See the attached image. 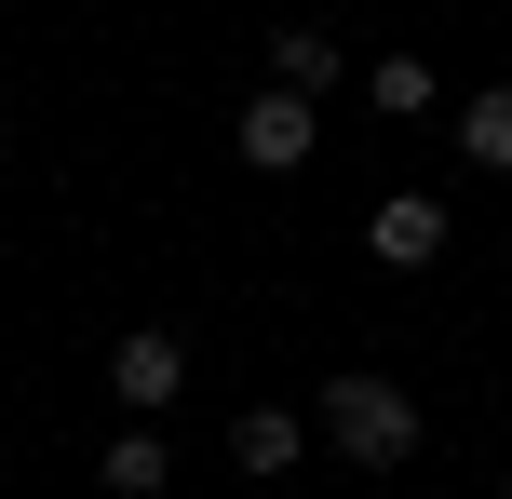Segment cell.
<instances>
[{
    "instance_id": "1",
    "label": "cell",
    "mask_w": 512,
    "mask_h": 499,
    "mask_svg": "<svg viewBox=\"0 0 512 499\" xmlns=\"http://www.w3.org/2000/svg\"><path fill=\"white\" fill-rule=\"evenodd\" d=\"M310 432H324V446L351 459V473H405V459H418V405L391 392V378H337Z\"/></svg>"
},
{
    "instance_id": "2",
    "label": "cell",
    "mask_w": 512,
    "mask_h": 499,
    "mask_svg": "<svg viewBox=\"0 0 512 499\" xmlns=\"http://www.w3.org/2000/svg\"><path fill=\"white\" fill-rule=\"evenodd\" d=\"M230 135H243V162H256V176H297V162L324 149V108H297V95H256Z\"/></svg>"
},
{
    "instance_id": "3",
    "label": "cell",
    "mask_w": 512,
    "mask_h": 499,
    "mask_svg": "<svg viewBox=\"0 0 512 499\" xmlns=\"http://www.w3.org/2000/svg\"><path fill=\"white\" fill-rule=\"evenodd\" d=\"M364 257H378V270H432L445 257V203H432V189H391V203L364 216Z\"/></svg>"
},
{
    "instance_id": "4",
    "label": "cell",
    "mask_w": 512,
    "mask_h": 499,
    "mask_svg": "<svg viewBox=\"0 0 512 499\" xmlns=\"http://www.w3.org/2000/svg\"><path fill=\"white\" fill-rule=\"evenodd\" d=\"M108 392H122V405H176L189 392V338H176V324H135V338L108 351Z\"/></svg>"
},
{
    "instance_id": "5",
    "label": "cell",
    "mask_w": 512,
    "mask_h": 499,
    "mask_svg": "<svg viewBox=\"0 0 512 499\" xmlns=\"http://www.w3.org/2000/svg\"><path fill=\"white\" fill-rule=\"evenodd\" d=\"M337 81H351V54H337L324 27H270V95L310 108V95H337Z\"/></svg>"
},
{
    "instance_id": "6",
    "label": "cell",
    "mask_w": 512,
    "mask_h": 499,
    "mask_svg": "<svg viewBox=\"0 0 512 499\" xmlns=\"http://www.w3.org/2000/svg\"><path fill=\"white\" fill-rule=\"evenodd\" d=\"M297 446H310L297 405H243V419H230V459H243V473H297Z\"/></svg>"
},
{
    "instance_id": "7",
    "label": "cell",
    "mask_w": 512,
    "mask_h": 499,
    "mask_svg": "<svg viewBox=\"0 0 512 499\" xmlns=\"http://www.w3.org/2000/svg\"><path fill=\"white\" fill-rule=\"evenodd\" d=\"M459 162H486V176H512V81L459 108Z\"/></svg>"
},
{
    "instance_id": "8",
    "label": "cell",
    "mask_w": 512,
    "mask_h": 499,
    "mask_svg": "<svg viewBox=\"0 0 512 499\" xmlns=\"http://www.w3.org/2000/svg\"><path fill=\"white\" fill-rule=\"evenodd\" d=\"M162 473H176V446H162V432H108V499H149Z\"/></svg>"
},
{
    "instance_id": "9",
    "label": "cell",
    "mask_w": 512,
    "mask_h": 499,
    "mask_svg": "<svg viewBox=\"0 0 512 499\" xmlns=\"http://www.w3.org/2000/svg\"><path fill=\"white\" fill-rule=\"evenodd\" d=\"M364 95H378V108H391V122H418V108H432V68H418V54H391V68H378V81H364Z\"/></svg>"
},
{
    "instance_id": "10",
    "label": "cell",
    "mask_w": 512,
    "mask_h": 499,
    "mask_svg": "<svg viewBox=\"0 0 512 499\" xmlns=\"http://www.w3.org/2000/svg\"><path fill=\"white\" fill-rule=\"evenodd\" d=\"M499 499H512V486H499Z\"/></svg>"
}]
</instances>
